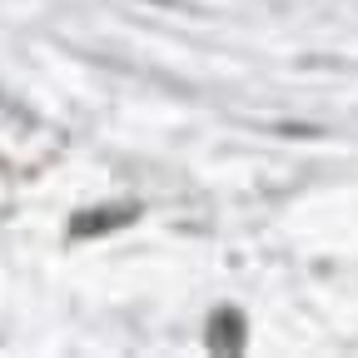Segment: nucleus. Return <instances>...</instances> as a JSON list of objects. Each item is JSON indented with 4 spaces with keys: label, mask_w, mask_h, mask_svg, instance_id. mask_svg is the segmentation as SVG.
Returning a JSON list of instances; mask_svg holds the SVG:
<instances>
[{
    "label": "nucleus",
    "mask_w": 358,
    "mask_h": 358,
    "mask_svg": "<svg viewBox=\"0 0 358 358\" xmlns=\"http://www.w3.org/2000/svg\"><path fill=\"white\" fill-rule=\"evenodd\" d=\"M209 329H219L224 348H239V313H219V324H209Z\"/></svg>",
    "instance_id": "nucleus-1"
}]
</instances>
